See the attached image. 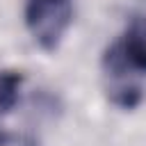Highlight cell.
Returning <instances> with one entry per match:
<instances>
[{"label":"cell","instance_id":"6da1fadb","mask_svg":"<svg viewBox=\"0 0 146 146\" xmlns=\"http://www.w3.org/2000/svg\"><path fill=\"white\" fill-rule=\"evenodd\" d=\"M73 21V0H25V25L43 50H55Z\"/></svg>","mask_w":146,"mask_h":146},{"label":"cell","instance_id":"7a4b0ae2","mask_svg":"<svg viewBox=\"0 0 146 146\" xmlns=\"http://www.w3.org/2000/svg\"><path fill=\"white\" fill-rule=\"evenodd\" d=\"M137 71L130 68V64L123 59L116 43H112L103 52V78H105V91L112 105L121 110H135L141 103V84L137 80Z\"/></svg>","mask_w":146,"mask_h":146},{"label":"cell","instance_id":"3957f363","mask_svg":"<svg viewBox=\"0 0 146 146\" xmlns=\"http://www.w3.org/2000/svg\"><path fill=\"white\" fill-rule=\"evenodd\" d=\"M116 46L132 71H137L139 75L146 73V16L135 14L128 21L125 32L116 41Z\"/></svg>","mask_w":146,"mask_h":146},{"label":"cell","instance_id":"277c9868","mask_svg":"<svg viewBox=\"0 0 146 146\" xmlns=\"http://www.w3.org/2000/svg\"><path fill=\"white\" fill-rule=\"evenodd\" d=\"M21 82H23L21 73H16V71H0V119L16 105Z\"/></svg>","mask_w":146,"mask_h":146},{"label":"cell","instance_id":"5b68a950","mask_svg":"<svg viewBox=\"0 0 146 146\" xmlns=\"http://www.w3.org/2000/svg\"><path fill=\"white\" fill-rule=\"evenodd\" d=\"M0 146H39L34 137L23 132H0Z\"/></svg>","mask_w":146,"mask_h":146}]
</instances>
